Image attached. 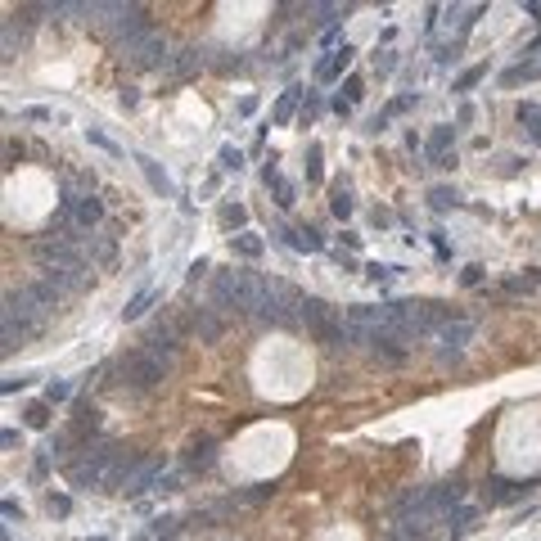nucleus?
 Returning a JSON list of instances; mask_svg holds the SVG:
<instances>
[{"label": "nucleus", "mask_w": 541, "mask_h": 541, "mask_svg": "<svg viewBox=\"0 0 541 541\" xmlns=\"http://www.w3.org/2000/svg\"><path fill=\"white\" fill-rule=\"evenodd\" d=\"M270 285L266 280H257L253 270H221V275L212 280V312H221V316H230V312H257V302H262V293H266Z\"/></svg>", "instance_id": "1"}, {"label": "nucleus", "mask_w": 541, "mask_h": 541, "mask_svg": "<svg viewBox=\"0 0 541 541\" xmlns=\"http://www.w3.org/2000/svg\"><path fill=\"white\" fill-rule=\"evenodd\" d=\"M118 456H122V447H113V442H86L81 460L68 465L72 487H108V478L118 469Z\"/></svg>", "instance_id": "2"}, {"label": "nucleus", "mask_w": 541, "mask_h": 541, "mask_svg": "<svg viewBox=\"0 0 541 541\" xmlns=\"http://www.w3.org/2000/svg\"><path fill=\"white\" fill-rule=\"evenodd\" d=\"M113 384H122V388H131V392H149V388H158L167 379V361L163 356H154L149 348H135V352H127L122 361L113 365Z\"/></svg>", "instance_id": "3"}, {"label": "nucleus", "mask_w": 541, "mask_h": 541, "mask_svg": "<svg viewBox=\"0 0 541 541\" xmlns=\"http://www.w3.org/2000/svg\"><path fill=\"white\" fill-rule=\"evenodd\" d=\"M298 316L307 321V329H312L316 343H325V348H348V325H343V316L329 307L325 298H302L298 302Z\"/></svg>", "instance_id": "4"}, {"label": "nucleus", "mask_w": 541, "mask_h": 541, "mask_svg": "<svg viewBox=\"0 0 541 541\" xmlns=\"http://www.w3.org/2000/svg\"><path fill=\"white\" fill-rule=\"evenodd\" d=\"M122 50L131 55V64H135V68H167V64H171L167 41H163V36H158L154 28H149V32H140L131 45H122Z\"/></svg>", "instance_id": "5"}, {"label": "nucleus", "mask_w": 541, "mask_h": 541, "mask_svg": "<svg viewBox=\"0 0 541 541\" xmlns=\"http://www.w3.org/2000/svg\"><path fill=\"white\" fill-rule=\"evenodd\" d=\"M474 334H478V321H474V316H451V321L438 329L442 356H447V361H456V356L474 343Z\"/></svg>", "instance_id": "6"}, {"label": "nucleus", "mask_w": 541, "mask_h": 541, "mask_svg": "<svg viewBox=\"0 0 541 541\" xmlns=\"http://www.w3.org/2000/svg\"><path fill=\"white\" fill-rule=\"evenodd\" d=\"M163 478H167V465H163V460H158V456H149V460H144V456H140V465H135V469L127 474L122 491H127V496H144V491H149V487H158Z\"/></svg>", "instance_id": "7"}, {"label": "nucleus", "mask_w": 541, "mask_h": 541, "mask_svg": "<svg viewBox=\"0 0 541 541\" xmlns=\"http://www.w3.org/2000/svg\"><path fill=\"white\" fill-rule=\"evenodd\" d=\"M36 262H41L45 270H59V266H72V262H81V257L77 253H72V244L68 239H41V244H36Z\"/></svg>", "instance_id": "8"}, {"label": "nucleus", "mask_w": 541, "mask_h": 541, "mask_svg": "<svg viewBox=\"0 0 541 541\" xmlns=\"http://www.w3.org/2000/svg\"><path fill=\"white\" fill-rule=\"evenodd\" d=\"M144 348H149L154 356H163V361H171V356L181 352V334H176V325L171 321H158L149 329V338H144Z\"/></svg>", "instance_id": "9"}, {"label": "nucleus", "mask_w": 541, "mask_h": 541, "mask_svg": "<svg viewBox=\"0 0 541 541\" xmlns=\"http://www.w3.org/2000/svg\"><path fill=\"white\" fill-rule=\"evenodd\" d=\"M533 483H510V478H491L487 483V506H514V501H523Z\"/></svg>", "instance_id": "10"}, {"label": "nucleus", "mask_w": 541, "mask_h": 541, "mask_svg": "<svg viewBox=\"0 0 541 541\" xmlns=\"http://www.w3.org/2000/svg\"><path fill=\"white\" fill-rule=\"evenodd\" d=\"M275 235H280V239H285V244H289V249H298V253H321V249H325V239H321V235H316V230H312V226H280V230H275Z\"/></svg>", "instance_id": "11"}, {"label": "nucleus", "mask_w": 541, "mask_h": 541, "mask_svg": "<svg viewBox=\"0 0 541 541\" xmlns=\"http://www.w3.org/2000/svg\"><path fill=\"white\" fill-rule=\"evenodd\" d=\"M370 348H375V356H384L388 365H402V361H406V343H402L397 334H388V329L370 334Z\"/></svg>", "instance_id": "12"}, {"label": "nucleus", "mask_w": 541, "mask_h": 541, "mask_svg": "<svg viewBox=\"0 0 541 541\" xmlns=\"http://www.w3.org/2000/svg\"><path fill=\"white\" fill-rule=\"evenodd\" d=\"M217 456H221V451H217L212 438H194L190 447H186V465H190V469H212Z\"/></svg>", "instance_id": "13"}, {"label": "nucleus", "mask_w": 541, "mask_h": 541, "mask_svg": "<svg viewBox=\"0 0 541 541\" xmlns=\"http://www.w3.org/2000/svg\"><path fill=\"white\" fill-rule=\"evenodd\" d=\"M45 280L59 289V293H72V289H81L86 285V266L81 262H72V266H59V270H45Z\"/></svg>", "instance_id": "14"}, {"label": "nucleus", "mask_w": 541, "mask_h": 541, "mask_svg": "<svg viewBox=\"0 0 541 541\" xmlns=\"http://www.w3.org/2000/svg\"><path fill=\"white\" fill-rule=\"evenodd\" d=\"M135 167L144 171V181H149V190H154V194H171V176L154 163L149 154H135Z\"/></svg>", "instance_id": "15"}, {"label": "nucleus", "mask_w": 541, "mask_h": 541, "mask_svg": "<svg viewBox=\"0 0 541 541\" xmlns=\"http://www.w3.org/2000/svg\"><path fill=\"white\" fill-rule=\"evenodd\" d=\"M72 221H77L81 230H95L104 221V203L95 199V194H81V203H77V212H72Z\"/></svg>", "instance_id": "16"}, {"label": "nucleus", "mask_w": 541, "mask_h": 541, "mask_svg": "<svg viewBox=\"0 0 541 541\" xmlns=\"http://www.w3.org/2000/svg\"><path fill=\"white\" fill-rule=\"evenodd\" d=\"M352 55H356V50H352L348 41H343L338 50H334V59H325V64H316V81H334L338 72H343V68L352 64Z\"/></svg>", "instance_id": "17"}, {"label": "nucleus", "mask_w": 541, "mask_h": 541, "mask_svg": "<svg viewBox=\"0 0 541 541\" xmlns=\"http://www.w3.org/2000/svg\"><path fill=\"white\" fill-rule=\"evenodd\" d=\"M451 149V127H433V135H428V158L442 167H451L456 163V154H447Z\"/></svg>", "instance_id": "18"}, {"label": "nucleus", "mask_w": 541, "mask_h": 541, "mask_svg": "<svg viewBox=\"0 0 541 541\" xmlns=\"http://www.w3.org/2000/svg\"><path fill=\"white\" fill-rule=\"evenodd\" d=\"M199 68H203V50H194V45H190V50H176V59L167 64L171 77H194Z\"/></svg>", "instance_id": "19"}, {"label": "nucleus", "mask_w": 541, "mask_h": 541, "mask_svg": "<svg viewBox=\"0 0 541 541\" xmlns=\"http://www.w3.org/2000/svg\"><path fill=\"white\" fill-rule=\"evenodd\" d=\"M230 249L239 257H249V262H257V257L266 253V244H262V235H253V230H239V235H230Z\"/></svg>", "instance_id": "20"}, {"label": "nucleus", "mask_w": 541, "mask_h": 541, "mask_svg": "<svg viewBox=\"0 0 541 541\" xmlns=\"http://www.w3.org/2000/svg\"><path fill=\"white\" fill-rule=\"evenodd\" d=\"M158 298H163V289H140V293H135V298H131L127 307H122V321H140V316L149 312V307H154Z\"/></svg>", "instance_id": "21"}, {"label": "nucleus", "mask_w": 541, "mask_h": 541, "mask_svg": "<svg viewBox=\"0 0 541 541\" xmlns=\"http://www.w3.org/2000/svg\"><path fill=\"white\" fill-rule=\"evenodd\" d=\"M262 181H266V186H270V190H275V203H280V207H293V203H298V199H293V186H289V181H285V176H280V171H275V167H270V163L262 167Z\"/></svg>", "instance_id": "22"}, {"label": "nucleus", "mask_w": 541, "mask_h": 541, "mask_svg": "<svg viewBox=\"0 0 541 541\" xmlns=\"http://www.w3.org/2000/svg\"><path fill=\"white\" fill-rule=\"evenodd\" d=\"M465 491H469V487H465V478H451V483L433 487V506H438V510H451L456 501H465Z\"/></svg>", "instance_id": "23"}, {"label": "nucleus", "mask_w": 541, "mask_h": 541, "mask_svg": "<svg viewBox=\"0 0 541 541\" xmlns=\"http://www.w3.org/2000/svg\"><path fill=\"white\" fill-rule=\"evenodd\" d=\"M28 293H32V302H36V312H55V307H59V289L50 285V280H45V285H28Z\"/></svg>", "instance_id": "24"}, {"label": "nucleus", "mask_w": 541, "mask_h": 541, "mask_svg": "<svg viewBox=\"0 0 541 541\" xmlns=\"http://www.w3.org/2000/svg\"><path fill=\"white\" fill-rule=\"evenodd\" d=\"M194 329H199V338H217L221 334V316L212 312V307H199V312H194Z\"/></svg>", "instance_id": "25"}, {"label": "nucleus", "mask_w": 541, "mask_h": 541, "mask_svg": "<svg viewBox=\"0 0 541 541\" xmlns=\"http://www.w3.org/2000/svg\"><path fill=\"white\" fill-rule=\"evenodd\" d=\"M474 519H478V510L474 506H465V510H456V514H447V528H451V537H465L474 528Z\"/></svg>", "instance_id": "26"}, {"label": "nucleus", "mask_w": 541, "mask_h": 541, "mask_svg": "<svg viewBox=\"0 0 541 541\" xmlns=\"http://www.w3.org/2000/svg\"><path fill=\"white\" fill-rule=\"evenodd\" d=\"M23 415H28V428H50V402H45V397L32 402Z\"/></svg>", "instance_id": "27"}, {"label": "nucleus", "mask_w": 541, "mask_h": 541, "mask_svg": "<svg viewBox=\"0 0 541 541\" xmlns=\"http://www.w3.org/2000/svg\"><path fill=\"white\" fill-rule=\"evenodd\" d=\"M519 122L528 127V135H533V140H541V108H537V104H519Z\"/></svg>", "instance_id": "28"}, {"label": "nucleus", "mask_w": 541, "mask_h": 541, "mask_svg": "<svg viewBox=\"0 0 541 541\" xmlns=\"http://www.w3.org/2000/svg\"><path fill=\"white\" fill-rule=\"evenodd\" d=\"M428 203H433V207H456L460 194H456V186H433V190H428Z\"/></svg>", "instance_id": "29"}, {"label": "nucleus", "mask_w": 541, "mask_h": 541, "mask_svg": "<svg viewBox=\"0 0 541 541\" xmlns=\"http://www.w3.org/2000/svg\"><path fill=\"white\" fill-rule=\"evenodd\" d=\"M329 212H334L338 221H348V217L356 212V203H352V194H348V190H334V199H329Z\"/></svg>", "instance_id": "30"}, {"label": "nucleus", "mask_w": 541, "mask_h": 541, "mask_svg": "<svg viewBox=\"0 0 541 541\" xmlns=\"http://www.w3.org/2000/svg\"><path fill=\"white\" fill-rule=\"evenodd\" d=\"M321 144H307V181H312V186H321Z\"/></svg>", "instance_id": "31"}, {"label": "nucleus", "mask_w": 541, "mask_h": 541, "mask_svg": "<svg viewBox=\"0 0 541 541\" xmlns=\"http://www.w3.org/2000/svg\"><path fill=\"white\" fill-rule=\"evenodd\" d=\"M338 100H343V104H361V100H365V81H361V77H348V81H343V95H338Z\"/></svg>", "instance_id": "32"}, {"label": "nucleus", "mask_w": 541, "mask_h": 541, "mask_svg": "<svg viewBox=\"0 0 541 541\" xmlns=\"http://www.w3.org/2000/svg\"><path fill=\"white\" fill-rule=\"evenodd\" d=\"M244 221H249V212H244L239 203H226V207H221V226H226V230H239Z\"/></svg>", "instance_id": "33"}, {"label": "nucleus", "mask_w": 541, "mask_h": 541, "mask_svg": "<svg viewBox=\"0 0 541 541\" xmlns=\"http://www.w3.org/2000/svg\"><path fill=\"white\" fill-rule=\"evenodd\" d=\"M45 510H50V514H59V519H64V514L72 510V501L64 496V491H50V496H45Z\"/></svg>", "instance_id": "34"}, {"label": "nucleus", "mask_w": 541, "mask_h": 541, "mask_svg": "<svg viewBox=\"0 0 541 541\" xmlns=\"http://www.w3.org/2000/svg\"><path fill=\"white\" fill-rule=\"evenodd\" d=\"M72 397V384H64V379H59V384H50V388H45V402H50V406H59V402H68Z\"/></svg>", "instance_id": "35"}, {"label": "nucleus", "mask_w": 541, "mask_h": 541, "mask_svg": "<svg viewBox=\"0 0 541 541\" xmlns=\"http://www.w3.org/2000/svg\"><path fill=\"white\" fill-rule=\"evenodd\" d=\"M293 104H298V86H293V91L285 95V100H280V108H275V122H289V118H293Z\"/></svg>", "instance_id": "36"}, {"label": "nucleus", "mask_w": 541, "mask_h": 541, "mask_svg": "<svg viewBox=\"0 0 541 541\" xmlns=\"http://www.w3.org/2000/svg\"><path fill=\"white\" fill-rule=\"evenodd\" d=\"M483 77H487V68H469V72H465V77L456 81V91H474V86L483 81Z\"/></svg>", "instance_id": "37"}, {"label": "nucleus", "mask_w": 541, "mask_h": 541, "mask_svg": "<svg viewBox=\"0 0 541 541\" xmlns=\"http://www.w3.org/2000/svg\"><path fill=\"white\" fill-rule=\"evenodd\" d=\"M221 167L239 171V167H244V154H239V149H230V144H226V149H221Z\"/></svg>", "instance_id": "38"}, {"label": "nucleus", "mask_w": 541, "mask_h": 541, "mask_svg": "<svg viewBox=\"0 0 541 541\" xmlns=\"http://www.w3.org/2000/svg\"><path fill=\"white\" fill-rule=\"evenodd\" d=\"M23 122H50V108H41V104H32V108H23L18 113Z\"/></svg>", "instance_id": "39"}, {"label": "nucleus", "mask_w": 541, "mask_h": 541, "mask_svg": "<svg viewBox=\"0 0 541 541\" xmlns=\"http://www.w3.org/2000/svg\"><path fill=\"white\" fill-rule=\"evenodd\" d=\"M478 280H483V266H465V270H460V285H465V289H474Z\"/></svg>", "instance_id": "40"}, {"label": "nucleus", "mask_w": 541, "mask_h": 541, "mask_svg": "<svg viewBox=\"0 0 541 541\" xmlns=\"http://www.w3.org/2000/svg\"><path fill=\"white\" fill-rule=\"evenodd\" d=\"M86 135H91V144H100V149H104V154H118V144H113V140H108V135H104V131H86Z\"/></svg>", "instance_id": "41"}, {"label": "nucleus", "mask_w": 541, "mask_h": 541, "mask_svg": "<svg viewBox=\"0 0 541 541\" xmlns=\"http://www.w3.org/2000/svg\"><path fill=\"white\" fill-rule=\"evenodd\" d=\"M375 68H379V72H392V68H397V55H392V50L375 55Z\"/></svg>", "instance_id": "42"}, {"label": "nucleus", "mask_w": 541, "mask_h": 541, "mask_svg": "<svg viewBox=\"0 0 541 541\" xmlns=\"http://www.w3.org/2000/svg\"><path fill=\"white\" fill-rule=\"evenodd\" d=\"M14 163H23V144L9 140V144H5V167H14Z\"/></svg>", "instance_id": "43"}, {"label": "nucleus", "mask_w": 541, "mask_h": 541, "mask_svg": "<svg viewBox=\"0 0 541 541\" xmlns=\"http://www.w3.org/2000/svg\"><path fill=\"white\" fill-rule=\"evenodd\" d=\"M0 442L14 451V447H23V433H18V428H5V433H0Z\"/></svg>", "instance_id": "44"}, {"label": "nucleus", "mask_w": 541, "mask_h": 541, "mask_svg": "<svg viewBox=\"0 0 541 541\" xmlns=\"http://www.w3.org/2000/svg\"><path fill=\"white\" fill-rule=\"evenodd\" d=\"M411 104H415V100H411V95H402V100H392V104H388V113H392V118H397V113H406V108H411Z\"/></svg>", "instance_id": "45"}, {"label": "nucleus", "mask_w": 541, "mask_h": 541, "mask_svg": "<svg viewBox=\"0 0 541 541\" xmlns=\"http://www.w3.org/2000/svg\"><path fill=\"white\" fill-rule=\"evenodd\" d=\"M533 289V280H506V293H528Z\"/></svg>", "instance_id": "46"}, {"label": "nucleus", "mask_w": 541, "mask_h": 541, "mask_svg": "<svg viewBox=\"0 0 541 541\" xmlns=\"http://www.w3.org/2000/svg\"><path fill=\"white\" fill-rule=\"evenodd\" d=\"M135 100H140V95H135V86H127V91H122V108H135Z\"/></svg>", "instance_id": "47"}, {"label": "nucleus", "mask_w": 541, "mask_h": 541, "mask_svg": "<svg viewBox=\"0 0 541 541\" xmlns=\"http://www.w3.org/2000/svg\"><path fill=\"white\" fill-rule=\"evenodd\" d=\"M23 384H28V375H18V379H5V384H0V388H5V392H18Z\"/></svg>", "instance_id": "48"}, {"label": "nucleus", "mask_w": 541, "mask_h": 541, "mask_svg": "<svg viewBox=\"0 0 541 541\" xmlns=\"http://www.w3.org/2000/svg\"><path fill=\"white\" fill-rule=\"evenodd\" d=\"M537 285H541V270H537Z\"/></svg>", "instance_id": "49"}, {"label": "nucleus", "mask_w": 541, "mask_h": 541, "mask_svg": "<svg viewBox=\"0 0 541 541\" xmlns=\"http://www.w3.org/2000/svg\"><path fill=\"white\" fill-rule=\"evenodd\" d=\"M91 541H104V537H91Z\"/></svg>", "instance_id": "50"}]
</instances>
